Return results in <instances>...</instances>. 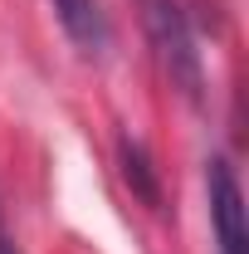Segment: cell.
Returning <instances> with one entry per match:
<instances>
[{
	"label": "cell",
	"mask_w": 249,
	"mask_h": 254,
	"mask_svg": "<svg viewBox=\"0 0 249 254\" xmlns=\"http://www.w3.org/2000/svg\"><path fill=\"white\" fill-rule=\"evenodd\" d=\"M205 195H210V235L215 254H249V230H245V190L240 176L225 157H210L205 166Z\"/></svg>",
	"instance_id": "7a4b0ae2"
},
{
	"label": "cell",
	"mask_w": 249,
	"mask_h": 254,
	"mask_svg": "<svg viewBox=\"0 0 249 254\" xmlns=\"http://www.w3.org/2000/svg\"><path fill=\"white\" fill-rule=\"evenodd\" d=\"M54 5V15H59L63 34L83 49V54H103L108 49V15H103V5L98 0H49Z\"/></svg>",
	"instance_id": "3957f363"
},
{
	"label": "cell",
	"mask_w": 249,
	"mask_h": 254,
	"mask_svg": "<svg viewBox=\"0 0 249 254\" xmlns=\"http://www.w3.org/2000/svg\"><path fill=\"white\" fill-rule=\"evenodd\" d=\"M118 161H123V176H127V186H132V195L142 205L161 210V176H156V161L147 157V147L137 137H123L118 142Z\"/></svg>",
	"instance_id": "277c9868"
},
{
	"label": "cell",
	"mask_w": 249,
	"mask_h": 254,
	"mask_svg": "<svg viewBox=\"0 0 249 254\" xmlns=\"http://www.w3.org/2000/svg\"><path fill=\"white\" fill-rule=\"evenodd\" d=\"M137 15H142V30L152 39V54L161 64V73L181 88V93L200 98L205 88V64H200V49H195V30H190L181 0H132Z\"/></svg>",
	"instance_id": "6da1fadb"
},
{
	"label": "cell",
	"mask_w": 249,
	"mask_h": 254,
	"mask_svg": "<svg viewBox=\"0 0 249 254\" xmlns=\"http://www.w3.org/2000/svg\"><path fill=\"white\" fill-rule=\"evenodd\" d=\"M0 254H20V250H15V240H10V230H5V220H0Z\"/></svg>",
	"instance_id": "5b68a950"
}]
</instances>
